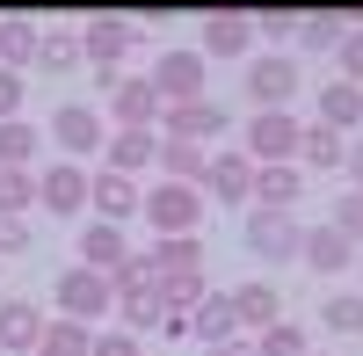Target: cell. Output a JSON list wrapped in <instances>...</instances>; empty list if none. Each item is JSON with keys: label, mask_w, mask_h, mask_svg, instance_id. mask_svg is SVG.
Masks as SVG:
<instances>
[{"label": "cell", "mask_w": 363, "mask_h": 356, "mask_svg": "<svg viewBox=\"0 0 363 356\" xmlns=\"http://www.w3.org/2000/svg\"><path fill=\"white\" fill-rule=\"evenodd\" d=\"M306 356H320V349H306Z\"/></svg>", "instance_id": "43"}, {"label": "cell", "mask_w": 363, "mask_h": 356, "mask_svg": "<svg viewBox=\"0 0 363 356\" xmlns=\"http://www.w3.org/2000/svg\"><path fill=\"white\" fill-rule=\"evenodd\" d=\"M298 240H306V226H298L291 211H247V255L262 262H298Z\"/></svg>", "instance_id": "6"}, {"label": "cell", "mask_w": 363, "mask_h": 356, "mask_svg": "<svg viewBox=\"0 0 363 356\" xmlns=\"http://www.w3.org/2000/svg\"><path fill=\"white\" fill-rule=\"evenodd\" d=\"M342 66H349V87H363V29L342 37Z\"/></svg>", "instance_id": "39"}, {"label": "cell", "mask_w": 363, "mask_h": 356, "mask_svg": "<svg viewBox=\"0 0 363 356\" xmlns=\"http://www.w3.org/2000/svg\"><path fill=\"white\" fill-rule=\"evenodd\" d=\"M87 204H95V218H102V226H124V218H138L145 189H138V174L102 167V174H87Z\"/></svg>", "instance_id": "7"}, {"label": "cell", "mask_w": 363, "mask_h": 356, "mask_svg": "<svg viewBox=\"0 0 363 356\" xmlns=\"http://www.w3.org/2000/svg\"><path fill=\"white\" fill-rule=\"evenodd\" d=\"M37 124H22V116H15V124H0V167H29V160H37Z\"/></svg>", "instance_id": "31"}, {"label": "cell", "mask_w": 363, "mask_h": 356, "mask_svg": "<svg viewBox=\"0 0 363 356\" xmlns=\"http://www.w3.org/2000/svg\"><path fill=\"white\" fill-rule=\"evenodd\" d=\"M87 356H138V335H124V328H116V335H95Z\"/></svg>", "instance_id": "38"}, {"label": "cell", "mask_w": 363, "mask_h": 356, "mask_svg": "<svg viewBox=\"0 0 363 356\" xmlns=\"http://www.w3.org/2000/svg\"><path fill=\"white\" fill-rule=\"evenodd\" d=\"M247 29H255V37H269V44H284L291 29H298V15H291V8H262V15H247Z\"/></svg>", "instance_id": "36"}, {"label": "cell", "mask_w": 363, "mask_h": 356, "mask_svg": "<svg viewBox=\"0 0 363 356\" xmlns=\"http://www.w3.org/2000/svg\"><path fill=\"white\" fill-rule=\"evenodd\" d=\"M22 95H29V87H22V73H8V66H0V124H15V116H22Z\"/></svg>", "instance_id": "37"}, {"label": "cell", "mask_w": 363, "mask_h": 356, "mask_svg": "<svg viewBox=\"0 0 363 356\" xmlns=\"http://www.w3.org/2000/svg\"><path fill=\"white\" fill-rule=\"evenodd\" d=\"M29 247V226L22 218H0V255H22Z\"/></svg>", "instance_id": "40"}, {"label": "cell", "mask_w": 363, "mask_h": 356, "mask_svg": "<svg viewBox=\"0 0 363 356\" xmlns=\"http://www.w3.org/2000/svg\"><path fill=\"white\" fill-rule=\"evenodd\" d=\"M153 153H160V131H109V145H102V167H116V174H138Z\"/></svg>", "instance_id": "21"}, {"label": "cell", "mask_w": 363, "mask_h": 356, "mask_svg": "<svg viewBox=\"0 0 363 356\" xmlns=\"http://www.w3.org/2000/svg\"><path fill=\"white\" fill-rule=\"evenodd\" d=\"M327 335H363V291H335V299L320 306Z\"/></svg>", "instance_id": "32"}, {"label": "cell", "mask_w": 363, "mask_h": 356, "mask_svg": "<svg viewBox=\"0 0 363 356\" xmlns=\"http://www.w3.org/2000/svg\"><path fill=\"white\" fill-rule=\"evenodd\" d=\"M196 189H211L218 204H255V160L247 153H211V167H203Z\"/></svg>", "instance_id": "11"}, {"label": "cell", "mask_w": 363, "mask_h": 356, "mask_svg": "<svg viewBox=\"0 0 363 356\" xmlns=\"http://www.w3.org/2000/svg\"><path fill=\"white\" fill-rule=\"evenodd\" d=\"M37 37H44L37 22H22V15H0V58H8V73H22L29 58H37Z\"/></svg>", "instance_id": "26"}, {"label": "cell", "mask_w": 363, "mask_h": 356, "mask_svg": "<svg viewBox=\"0 0 363 356\" xmlns=\"http://www.w3.org/2000/svg\"><path fill=\"white\" fill-rule=\"evenodd\" d=\"M37 204H44L51 218H80V211H87V167H73V160L44 167V174H37Z\"/></svg>", "instance_id": "9"}, {"label": "cell", "mask_w": 363, "mask_h": 356, "mask_svg": "<svg viewBox=\"0 0 363 356\" xmlns=\"http://www.w3.org/2000/svg\"><path fill=\"white\" fill-rule=\"evenodd\" d=\"M255 44V29H247V15H233V8H218V15H203V51L196 58H240Z\"/></svg>", "instance_id": "18"}, {"label": "cell", "mask_w": 363, "mask_h": 356, "mask_svg": "<svg viewBox=\"0 0 363 356\" xmlns=\"http://www.w3.org/2000/svg\"><path fill=\"white\" fill-rule=\"evenodd\" d=\"M44 342V313L29 299H0V356H29Z\"/></svg>", "instance_id": "14"}, {"label": "cell", "mask_w": 363, "mask_h": 356, "mask_svg": "<svg viewBox=\"0 0 363 356\" xmlns=\"http://www.w3.org/2000/svg\"><path fill=\"white\" fill-rule=\"evenodd\" d=\"M203 356H255V342H218V349H203Z\"/></svg>", "instance_id": "42"}, {"label": "cell", "mask_w": 363, "mask_h": 356, "mask_svg": "<svg viewBox=\"0 0 363 356\" xmlns=\"http://www.w3.org/2000/svg\"><path fill=\"white\" fill-rule=\"evenodd\" d=\"M116 313H124V335H160V299H153V284H145V291H124Z\"/></svg>", "instance_id": "29"}, {"label": "cell", "mask_w": 363, "mask_h": 356, "mask_svg": "<svg viewBox=\"0 0 363 356\" xmlns=\"http://www.w3.org/2000/svg\"><path fill=\"white\" fill-rule=\"evenodd\" d=\"M327 226H335V233H342V240H349V247H363V196L349 189V196L335 204V218H327Z\"/></svg>", "instance_id": "35"}, {"label": "cell", "mask_w": 363, "mask_h": 356, "mask_svg": "<svg viewBox=\"0 0 363 356\" xmlns=\"http://www.w3.org/2000/svg\"><path fill=\"white\" fill-rule=\"evenodd\" d=\"M116 262H131V247H124V226H102V218H95V226L80 233V269H102V277H109Z\"/></svg>", "instance_id": "20"}, {"label": "cell", "mask_w": 363, "mask_h": 356, "mask_svg": "<svg viewBox=\"0 0 363 356\" xmlns=\"http://www.w3.org/2000/svg\"><path fill=\"white\" fill-rule=\"evenodd\" d=\"M196 255H203V247H196V233H189V240H160L153 255L138 262V269H145V284H167V277H196Z\"/></svg>", "instance_id": "22"}, {"label": "cell", "mask_w": 363, "mask_h": 356, "mask_svg": "<svg viewBox=\"0 0 363 356\" xmlns=\"http://www.w3.org/2000/svg\"><path fill=\"white\" fill-rule=\"evenodd\" d=\"M342 153H349V138H342V131H327V124H306V131H298V167L335 174V167H342Z\"/></svg>", "instance_id": "23"}, {"label": "cell", "mask_w": 363, "mask_h": 356, "mask_svg": "<svg viewBox=\"0 0 363 356\" xmlns=\"http://www.w3.org/2000/svg\"><path fill=\"white\" fill-rule=\"evenodd\" d=\"M342 167L356 174V196H363V138H349V153H342Z\"/></svg>", "instance_id": "41"}, {"label": "cell", "mask_w": 363, "mask_h": 356, "mask_svg": "<svg viewBox=\"0 0 363 356\" xmlns=\"http://www.w3.org/2000/svg\"><path fill=\"white\" fill-rule=\"evenodd\" d=\"M218 131H225V109L211 102V95H196V102H174V109H160V138L203 145V138H218Z\"/></svg>", "instance_id": "10"}, {"label": "cell", "mask_w": 363, "mask_h": 356, "mask_svg": "<svg viewBox=\"0 0 363 356\" xmlns=\"http://www.w3.org/2000/svg\"><path fill=\"white\" fill-rule=\"evenodd\" d=\"M255 356H306V328H298V320L262 328V335H255Z\"/></svg>", "instance_id": "34"}, {"label": "cell", "mask_w": 363, "mask_h": 356, "mask_svg": "<svg viewBox=\"0 0 363 356\" xmlns=\"http://www.w3.org/2000/svg\"><path fill=\"white\" fill-rule=\"evenodd\" d=\"M313 124H327V131H356L363 124V87H349V80H327L320 87V116H313Z\"/></svg>", "instance_id": "19"}, {"label": "cell", "mask_w": 363, "mask_h": 356, "mask_svg": "<svg viewBox=\"0 0 363 356\" xmlns=\"http://www.w3.org/2000/svg\"><path fill=\"white\" fill-rule=\"evenodd\" d=\"M349 255H356V247L342 240L335 226H306V240H298V262H306L313 277H342V269H349Z\"/></svg>", "instance_id": "15"}, {"label": "cell", "mask_w": 363, "mask_h": 356, "mask_svg": "<svg viewBox=\"0 0 363 356\" xmlns=\"http://www.w3.org/2000/svg\"><path fill=\"white\" fill-rule=\"evenodd\" d=\"M298 131H306V124H298L291 109H262L247 124V145H240V153H247L255 167H291L298 160Z\"/></svg>", "instance_id": "4"}, {"label": "cell", "mask_w": 363, "mask_h": 356, "mask_svg": "<svg viewBox=\"0 0 363 356\" xmlns=\"http://www.w3.org/2000/svg\"><path fill=\"white\" fill-rule=\"evenodd\" d=\"M306 51H342V37H349V15H298V29H291Z\"/></svg>", "instance_id": "27"}, {"label": "cell", "mask_w": 363, "mask_h": 356, "mask_svg": "<svg viewBox=\"0 0 363 356\" xmlns=\"http://www.w3.org/2000/svg\"><path fill=\"white\" fill-rule=\"evenodd\" d=\"M160 167H167V182H203V167H211V153H203V145H182V138H160V153H153Z\"/></svg>", "instance_id": "25"}, {"label": "cell", "mask_w": 363, "mask_h": 356, "mask_svg": "<svg viewBox=\"0 0 363 356\" xmlns=\"http://www.w3.org/2000/svg\"><path fill=\"white\" fill-rule=\"evenodd\" d=\"M29 196H37V174L29 167H0V218H22Z\"/></svg>", "instance_id": "33"}, {"label": "cell", "mask_w": 363, "mask_h": 356, "mask_svg": "<svg viewBox=\"0 0 363 356\" xmlns=\"http://www.w3.org/2000/svg\"><path fill=\"white\" fill-rule=\"evenodd\" d=\"M124 51H131V22H124V15H95V22H80V58H95L102 73H109Z\"/></svg>", "instance_id": "13"}, {"label": "cell", "mask_w": 363, "mask_h": 356, "mask_svg": "<svg viewBox=\"0 0 363 356\" xmlns=\"http://www.w3.org/2000/svg\"><path fill=\"white\" fill-rule=\"evenodd\" d=\"M189 335H196L203 349L240 342V320H233V299H225V291H203V299H196V313H189Z\"/></svg>", "instance_id": "16"}, {"label": "cell", "mask_w": 363, "mask_h": 356, "mask_svg": "<svg viewBox=\"0 0 363 356\" xmlns=\"http://www.w3.org/2000/svg\"><path fill=\"white\" fill-rule=\"evenodd\" d=\"M233 299V320L247 335H262V328H277L284 320V299H277V284H240V291H225Z\"/></svg>", "instance_id": "17"}, {"label": "cell", "mask_w": 363, "mask_h": 356, "mask_svg": "<svg viewBox=\"0 0 363 356\" xmlns=\"http://www.w3.org/2000/svg\"><path fill=\"white\" fill-rule=\"evenodd\" d=\"M37 66L44 73H73L80 66V29H51V37H37Z\"/></svg>", "instance_id": "30"}, {"label": "cell", "mask_w": 363, "mask_h": 356, "mask_svg": "<svg viewBox=\"0 0 363 356\" xmlns=\"http://www.w3.org/2000/svg\"><path fill=\"white\" fill-rule=\"evenodd\" d=\"M109 109H116V131H153L160 124L153 80H109Z\"/></svg>", "instance_id": "12"}, {"label": "cell", "mask_w": 363, "mask_h": 356, "mask_svg": "<svg viewBox=\"0 0 363 356\" xmlns=\"http://www.w3.org/2000/svg\"><path fill=\"white\" fill-rule=\"evenodd\" d=\"M51 299H58V320H80V328H95L102 313H116L109 277H102V269H80V262H73L66 277H58V291H51Z\"/></svg>", "instance_id": "3"}, {"label": "cell", "mask_w": 363, "mask_h": 356, "mask_svg": "<svg viewBox=\"0 0 363 356\" xmlns=\"http://www.w3.org/2000/svg\"><path fill=\"white\" fill-rule=\"evenodd\" d=\"M153 95H160V109L196 102V95H203V58H196V51H160V58H153Z\"/></svg>", "instance_id": "8"}, {"label": "cell", "mask_w": 363, "mask_h": 356, "mask_svg": "<svg viewBox=\"0 0 363 356\" xmlns=\"http://www.w3.org/2000/svg\"><path fill=\"white\" fill-rule=\"evenodd\" d=\"M291 95H298V58H291V51H262L255 66H247V102H255V116H262V109H291Z\"/></svg>", "instance_id": "5"}, {"label": "cell", "mask_w": 363, "mask_h": 356, "mask_svg": "<svg viewBox=\"0 0 363 356\" xmlns=\"http://www.w3.org/2000/svg\"><path fill=\"white\" fill-rule=\"evenodd\" d=\"M95 349V335L80 328V320H44V342H37V356H87Z\"/></svg>", "instance_id": "28"}, {"label": "cell", "mask_w": 363, "mask_h": 356, "mask_svg": "<svg viewBox=\"0 0 363 356\" xmlns=\"http://www.w3.org/2000/svg\"><path fill=\"white\" fill-rule=\"evenodd\" d=\"M145 211V226L160 233V240H189V233L203 226V189H189V182H160L153 196L138 204Z\"/></svg>", "instance_id": "2"}, {"label": "cell", "mask_w": 363, "mask_h": 356, "mask_svg": "<svg viewBox=\"0 0 363 356\" xmlns=\"http://www.w3.org/2000/svg\"><path fill=\"white\" fill-rule=\"evenodd\" d=\"M44 138H58V153L80 167L87 153H102V145H109V124H102V109H95V102H58V109H51V124H44Z\"/></svg>", "instance_id": "1"}, {"label": "cell", "mask_w": 363, "mask_h": 356, "mask_svg": "<svg viewBox=\"0 0 363 356\" xmlns=\"http://www.w3.org/2000/svg\"><path fill=\"white\" fill-rule=\"evenodd\" d=\"M298 189H306V174H298V167H255V196H262V211H291Z\"/></svg>", "instance_id": "24"}]
</instances>
